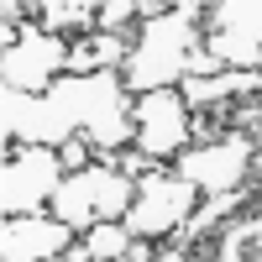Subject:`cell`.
Returning <instances> with one entry per match:
<instances>
[{
  "instance_id": "8992f818",
  "label": "cell",
  "mask_w": 262,
  "mask_h": 262,
  "mask_svg": "<svg viewBox=\"0 0 262 262\" xmlns=\"http://www.w3.org/2000/svg\"><path fill=\"white\" fill-rule=\"evenodd\" d=\"M179 173L200 189V194H247L252 173H257V147L242 131H221L200 147H189L179 158Z\"/></svg>"
},
{
  "instance_id": "9c48e42d",
  "label": "cell",
  "mask_w": 262,
  "mask_h": 262,
  "mask_svg": "<svg viewBox=\"0 0 262 262\" xmlns=\"http://www.w3.org/2000/svg\"><path fill=\"white\" fill-rule=\"evenodd\" d=\"M69 252H74V231L53 210L6 215V231H0V257L6 262H58Z\"/></svg>"
},
{
  "instance_id": "7c38bea8",
  "label": "cell",
  "mask_w": 262,
  "mask_h": 262,
  "mask_svg": "<svg viewBox=\"0 0 262 262\" xmlns=\"http://www.w3.org/2000/svg\"><path fill=\"white\" fill-rule=\"evenodd\" d=\"M131 252H137V236L126 231V221H105L74 242L69 262H131Z\"/></svg>"
},
{
  "instance_id": "3957f363",
  "label": "cell",
  "mask_w": 262,
  "mask_h": 262,
  "mask_svg": "<svg viewBox=\"0 0 262 262\" xmlns=\"http://www.w3.org/2000/svg\"><path fill=\"white\" fill-rule=\"evenodd\" d=\"M205 194L194 189L179 168H147L137 179V200L126 210V231L137 236V242H168V236H184V226L194 221V210H200Z\"/></svg>"
},
{
  "instance_id": "52a82bcc",
  "label": "cell",
  "mask_w": 262,
  "mask_h": 262,
  "mask_svg": "<svg viewBox=\"0 0 262 262\" xmlns=\"http://www.w3.org/2000/svg\"><path fill=\"white\" fill-rule=\"evenodd\" d=\"M63 158L58 147L42 142H16V152H6V184H0V210L6 215H37L53 205V194L63 184Z\"/></svg>"
},
{
  "instance_id": "7a4b0ae2",
  "label": "cell",
  "mask_w": 262,
  "mask_h": 262,
  "mask_svg": "<svg viewBox=\"0 0 262 262\" xmlns=\"http://www.w3.org/2000/svg\"><path fill=\"white\" fill-rule=\"evenodd\" d=\"M131 200H137V179L121 163H90L79 173H63V184L53 194V215L74 236H84L105 221H126Z\"/></svg>"
},
{
  "instance_id": "9a60e30c",
  "label": "cell",
  "mask_w": 262,
  "mask_h": 262,
  "mask_svg": "<svg viewBox=\"0 0 262 262\" xmlns=\"http://www.w3.org/2000/svg\"><path fill=\"white\" fill-rule=\"evenodd\" d=\"M58 262H69V257H58Z\"/></svg>"
},
{
  "instance_id": "5bb4252c",
  "label": "cell",
  "mask_w": 262,
  "mask_h": 262,
  "mask_svg": "<svg viewBox=\"0 0 262 262\" xmlns=\"http://www.w3.org/2000/svg\"><path fill=\"white\" fill-rule=\"evenodd\" d=\"M257 111H262V95H257Z\"/></svg>"
},
{
  "instance_id": "30bf717a",
  "label": "cell",
  "mask_w": 262,
  "mask_h": 262,
  "mask_svg": "<svg viewBox=\"0 0 262 262\" xmlns=\"http://www.w3.org/2000/svg\"><path fill=\"white\" fill-rule=\"evenodd\" d=\"M205 262H262V210H242L215 231Z\"/></svg>"
},
{
  "instance_id": "277c9868",
  "label": "cell",
  "mask_w": 262,
  "mask_h": 262,
  "mask_svg": "<svg viewBox=\"0 0 262 262\" xmlns=\"http://www.w3.org/2000/svg\"><path fill=\"white\" fill-rule=\"evenodd\" d=\"M69 74V37L48 27H6V95H48Z\"/></svg>"
},
{
  "instance_id": "8fae6325",
  "label": "cell",
  "mask_w": 262,
  "mask_h": 262,
  "mask_svg": "<svg viewBox=\"0 0 262 262\" xmlns=\"http://www.w3.org/2000/svg\"><path fill=\"white\" fill-rule=\"evenodd\" d=\"M131 58V37L121 32H90L69 42V74H121Z\"/></svg>"
},
{
  "instance_id": "5b68a950",
  "label": "cell",
  "mask_w": 262,
  "mask_h": 262,
  "mask_svg": "<svg viewBox=\"0 0 262 262\" xmlns=\"http://www.w3.org/2000/svg\"><path fill=\"white\" fill-rule=\"evenodd\" d=\"M131 126H137V152L147 163H168V158H184L189 137H194V111L189 100L173 90H142L131 100Z\"/></svg>"
},
{
  "instance_id": "ba28073f",
  "label": "cell",
  "mask_w": 262,
  "mask_h": 262,
  "mask_svg": "<svg viewBox=\"0 0 262 262\" xmlns=\"http://www.w3.org/2000/svg\"><path fill=\"white\" fill-rule=\"evenodd\" d=\"M205 53L221 69H262V0H231L200 16Z\"/></svg>"
},
{
  "instance_id": "6da1fadb",
  "label": "cell",
  "mask_w": 262,
  "mask_h": 262,
  "mask_svg": "<svg viewBox=\"0 0 262 262\" xmlns=\"http://www.w3.org/2000/svg\"><path fill=\"white\" fill-rule=\"evenodd\" d=\"M221 63L205 53V27L200 16H179V11H158V16H142V32L131 42V58H126V90H168L173 79H189V74H215Z\"/></svg>"
},
{
  "instance_id": "4fadbf2b",
  "label": "cell",
  "mask_w": 262,
  "mask_h": 262,
  "mask_svg": "<svg viewBox=\"0 0 262 262\" xmlns=\"http://www.w3.org/2000/svg\"><path fill=\"white\" fill-rule=\"evenodd\" d=\"M152 262H194V252L189 247H168V252H158Z\"/></svg>"
}]
</instances>
